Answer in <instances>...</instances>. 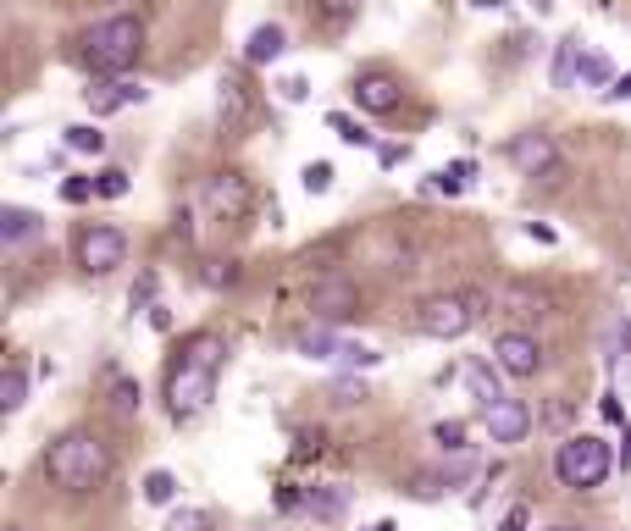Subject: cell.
I'll list each match as a JSON object with an SVG mask.
<instances>
[{
	"label": "cell",
	"mask_w": 631,
	"mask_h": 531,
	"mask_svg": "<svg viewBox=\"0 0 631 531\" xmlns=\"http://www.w3.org/2000/svg\"><path fill=\"white\" fill-rule=\"evenodd\" d=\"M499 305L510 310L515 321H532V316H543V310H548V299H543V288H532V283H510L499 294Z\"/></svg>",
	"instance_id": "2e32d148"
},
{
	"label": "cell",
	"mask_w": 631,
	"mask_h": 531,
	"mask_svg": "<svg viewBox=\"0 0 631 531\" xmlns=\"http://www.w3.org/2000/svg\"><path fill=\"white\" fill-rule=\"evenodd\" d=\"M526 526H532V509H526V504H515L510 515L499 520V531H526Z\"/></svg>",
	"instance_id": "ab89813d"
},
{
	"label": "cell",
	"mask_w": 631,
	"mask_h": 531,
	"mask_svg": "<svg viewBox=\"0 0 631 531\" xmlns=\"http://www.w3.org/2000/svg\"><path fill=\"white\" fill-rule=\"evenodd\" d=\"M371 531H393V520H382V526H371Z\"/></svg>",
	"instance_id": "c3c4849f"
},
{
	"label": "cell",
	"mask_w": 631,
	"mask_h": 531,
	"mask_svg": "<svg viewBox=\"0 0 631 531\" xmlns=\"http://www.w3.org/2000/svg\"><path fill=\"white\" fill-rule=\"evenodd\" d=\"M532 432V410H526L521 399H504L488 410V437L493 443H521V437Z\"/></svg>",
	"instance_id": "4fadbf2b"
},
{
	"label": "cell",
	"mask_w": 631,
	"mask_h": 531,
	"mask_svg": "<svg viewBox=\"0 0 631 531\" xmlns=\"http://www.w3.org/2000/svg\"><path fill=\"white\" fill-rule=\"evenodd\" d=\"M488 310V294L482 288H460V294H432L416 305V327L427 338H465V332L477 327V316Z\"/></svg>",
	"instance_id": "277c9868"
},
{
	"label": "cell",
	"mask_w": 631,
	"mask_h": 531,
	"mask_svg": "<svg viewBox=\"0 0 631 531\" xmlns=\"http://www.w3.org/2000/svg\"><path fill=\"white\" fill-rule=\"evenodd\" d=\"M288 50V34L277 23H261L250 34V45H244V61H250V67H266V61H277Z\"/></svg>",
	"instance_id": "9a60e30c"
},
{
	"label": "cell",
	"mask_w": 631,
	"mask_h": 531,
	"mask_svg": "<svg viewBox=\"0 0 631 531\" xmlns=\"http://www.w3.org/2000/svg\"><path fill=\"white\" fill-rule=\"evenodd\" d=\"M277 89H283V100H294V106H299V100L310 95V83H305V78H283V83H277Z\"/></svg>",
	"instance_id": "60d3db41"
},
{
	"label": "cell",
	"mask_w": 631,
	"mask_h": 531,
	"mask_svg": "<svg viewBox=\"0 0 631 531\" xmlns=\"http://www.w3.org/2000/svg\"><path fill=\"white\" fill-rule=\"evenodd\" d=\"M355 17H360V0H310V23L322 34H344Z\"/></svg>",
	"instance_id": "5bb4252c"
},
{
	"label": "cell",
	"mask_w": 631,
	"mask_h": 531,
	"mask_svg": "<svg viewBox=\"0 0 631 531\" xmlns=\"http://www.w3.org/2000/svg\"><path fill=\"white\" fill-rule=\"evenodd\" d=\"M23 404H28V371L6 366V377H0V415H17Z\"/></svg>",
	"instance_id": "ffe728a7"
},
{
	"label": "cell",
	"mask_w": 631,
	"mask_h": 531,
	"mask_svg": "<svg viewBox=\"0 0 631 531\" xmlns=\"http://www.w3.org/2000/svg\"><path fill=\"white\" fill-rule=\"evenodd\" d=\"M61 200H67V205L95 200V177H67V183H61Z\"/></svg>",
	"instance_id": "836d02e7"
},
{
	"label": "cell",
	"mask_w": 631,
	"mask_h": 531,
	"mask_svg": "<svg viewBox=\"0 0 631 531\" xmlns=\"http://www.w3.org/2000/svg\"><path fill=\"white\" fill-rule=\"evenodd\" d=\"M150 327H155V332H167V327H172V316H167V305H155V310H150Z\"/></svg>",
	"instance_id": "f6af8a7d"
},
{
	"label": "cell",
	"mask_w": 631,
	"mask_h": 531,
	"mask_svg": "<svg viewBox=\"0 0 631 531\" xmlns=\"http://www.w3.org/2000/svg\"><path fill=\"white\" fill-rule=\"evenodd\" d=\"M626 349H631V321L615 316L609 321V332H604V366H620V354Z\"/></svg>",
	"instance_id": "cb8c5ba5"
},
{
	"label": "cell",
	"mask_w": 631,
	"mask_h": 531,
	"mask_svg": "<svg viewBox=\"0 0 631 531\" xmlns=\"http://www.w3.org/2000/svg\"><path fill=\"white\" fill-rule=\"evenodd\" d=\"M493 360H499V371L504 377H537V371H543V349H537V338L532 332H499V338H493Z\"/></svg>",
	"instance_id": "30bf717a"
},
{
	"label": "cell",
	"mask_w": 631,
	"mask_h": 531,
	"mask_svg": "<svg viewBox=\"0 0 631 531\" xmlns=\"http://www.w3.org/2000/svg\"><path fill=\"white\" fill-rule=\"evenodd\" d=\"M405 155H410L405 144H388V150H382V166H399V161H405Z\"/></svg>",
	"instance_id": "ee69618b"
},
{
	"label": "cell",
	"mask_w": 631,
	"mask_h": 531,
	"mask_svg": "<svg viewBox=\"0 0 631 531\" xmlns=\"http://www.w3.org/2000/svg\"><path fill=\"white\" fill-rule=\"evenodd\" d=\"M95 194L100 200H122V194H128V172H122V166H106V172L95 177Z\"/></svg>",
	"instance_id": "f1b7e54d"
},
{
	"label": "cell",
	"mask_w": 631,
	"mask_h": 531,
	"mask_svg": "<svg viewBox=\"0 0 631 531\" xmlns=\"http://www.w3.org/2000/svg\"><path fill=\"white\" fill-rule=\"evenodd\" d=\"M167 531H211V515H205V509H178V515L167 520Z\"/></svg>",
	"instance_id": "4dcf8cb0"
},
{
	"label": "cell",
	"mask_w": 631,
	"mask_h": 531,
	"mask_svg": "<svg viewBox=\"0 0 631 531\" xmlns=\"http://www.w3.org/2000/svg\"><path fill=\"white\" fill-rule=\"evenodd\" d=\"M233 277H239V266H233V260H216L211 272H205V283H211V288H222V283H233Z\"/></svg>",
	"instance_id": "f35d334b"
},
{
	"label": "cell",
	"mask_w": 631,
	"mask_h": 531,
	"mask_svg": "<svg viewBox=\"0 0 631 531\" xmlns=\"http://www.w3.org/2000/svg\"><path fill=\"white\" fill-rule=\"evenodd\" d=\"M310 316L322 321V327L360 316V288L349 283V277H322V283L310 288Z\"/></svg>",
	"instance_id": "ba28073f"
},
{
	"label": "cell",
	"mask_w": 631,
	"mask_h": 531,
	"mask_svg": "<svg viewBox=\"0 0 631 531\" xmlns=\"http://www.w3.org/2000/svg\"><path fill=\"white\" fill-rule=\"evenodd\" d=\"M604 95H609V100H631V72H620V78H615V83H609Z\"/></svg>",
	"instance_id": "7bdbcfd3"
},
{
	"label": "cell",
	"mask_w": 631,
	"mask_h": 531,
	"mask_svg": "<svg viewBox=\"0 0 631 531\" xmlns=\"http://www.w3.org/2000/svg\"><path fill=\"white\" fill-rule=\"evenodd\" d=\"M582 83H615L609 61H604V56H582Z\"/></svg>",
	"instance_id": "8d00e7d4"
},
{
	"label": "cell",
	"mask_w": 631,
	"mask_h": 531,
	"mask_svg": "<svg viewBox=\"0 0 631 531\" xmlns=\"http://www.w3.org/2000/svg\"><path fill=\"white\" fill-rule=\"evenodd\" d=\"M205 205H211V216H222V222H244V216H250V183H244V172H216L211 183H205Z\"/></svg>",
	"instance_id": "8fae6325"
},
{
	"label": "cell",
	"mask_w": 631,
	"mask_h": 531,
	"mask_svg": "<svg viewBox=\"0 0 631 531\" xmlns=\"http://www.w3.org/2000/svg\"><path fill=\"white\" fill-rule=\"evenodd\" d=\"M67 150H78V155H100V150H106V133H95L89 122H78V128H67Z\"/></svg>",
	"instance_id": "484cf974"
},
{
	"label": "cell",
	"mask_w": 631,
	"mask_h": 531,
	"mask_svg": "<svg viewBox=\"0 0 631 531\" xmlns=\"http://www.w3.org/2000/svg\"><path fill=\"white\" fill-rule=\"evenodd\" d=\"M144 83H133V78H111V83H95V89H84V100H89V111L95 117H111V111H122V106H144Z\"/></svg>",
	"instance_id": "7c38bea8"
},
{
	"label": "cell",
	"mask_w": 631,
	"mask_h": 531,
	"mask_svg": "<svg viewBox=\"0 0 631 531\" xmlns=\"http://www.w3.org/2000/svg\"><path fill=\"white\" fill-rule=\"evenodd\" d=\"M299 183H305V194H327V189H333V166H327V161H310L305 172H299Z\"/></svg>",
	"instance_id": "f546056e"
},
{
	"label": "cell",
	"mask_w": 631,
	"mask_h": 531,
	"mask_svg": "<svg viewBox=\"0 0 631 531\" xmlns=\"http://www.w3.org/2000/svg\"><path fill=\"white\" fill-rule=\"evenodd\" d=\"M299 354H310V360H338V354H344V343H338L327 327H316V332H305V338H299Z\"/></svg>",
	"instance_id": "603a6c76"
},
{
	"label": "cell",
	"mask_w": 631,
	"mask_h": 531,
	"mask_svg": "<svg viewBox=\"0 0 631 531\" xmlns=\"http://www.w3.org/2000/svg\"><path fill=\"white\" fill-rule=\"evenodd\" d=\"M554 531H582V526H554Z\"/></svg>",
	"instance_id": "681fc988"
},
{
	"label": "cell",
	"mask_w": 631,
	"mask_h": 531,
	"mask_svg": "<svg viewBox=\"0 0 631 531\" xmlns=\"http://www.w3.org/2000/svg\"><path fill=\"white\" fill-rule=\"evenodd\" d=\"M620 471H631V426H626V437H620Z\"/></svg>",
	"instance_id": "bcb514c9"
},
{
	"label": "cell",
	"mask_w": 631,
	"mask_h": 531,
	"mask_svg": "<svg viewBox=\"0 0 631 531\" xmlns=\"http://www.w3.org/2000/svg\"><path fill=\"white\" fill-rule=\"evenodd\" d=\"M410 493H416V498H438L443 482H438V476H416V482H410Z\"/></svg>",
	"instance_id": "b9f144b4"
},
{
	"label": "cell",
	"mask_w": 631,
	"mask_h": 531,
	"mask_svg": "<svg viewBox=\"0 0 631 531\" xmlns=\"http://www.w3.org/2000/svg\"><path fill=\"white\" fill-rule=\"evenodd\" d=\"M344 504H349V487H338V482L305 487V509H310L316 520H338V515H344Z\"/></svg>",
	"instance_id": "e0dca14e"
},
{
	"label": "cell",
	"mask_w": 631,
	"mask_h": 531,
	"mask_svg": "<svg viewBox=\"0 0 631 531\" xmlns=\"http://www.w3.org/2000/svg\"><path fill=\"white\" fill-rule=\"evenodd\" d=\"M576 50H582V39H560V45H554V72H548L554 89H571V83H576V72H582Z\"/></svg>",
	"instance_id": "d6986e66"
},
{
	"label": "cell",
	"mask_w": 631,
	"mask_h": 531,
	"mask_svg": "<svg viewBox=\"0 0 631 531\" xmlns=\"http://www.w3.org/2000/svg\"><path fill=\"white\" fill-rule=\"evenodd\" d=\"M128 260V238L117 233V227H89V233H78V266H84L89 277H111Z\"/></svg>",
	"instance_id": "52a82bcc"
},
{
	"label": "cell",
	"mask_w": 631,
	"mask_h": 531,
	"mask_svg": "<svg viewBox=\"0 0 631 531\" xmlns=\"http://www.w3.org/2000/svg\"><path fill=\"white\" fill-rule=\"evenodd\" d=\"M144 498H150V504H172V498H178V476L172 471H150L144 476Z\"/></svg>",
	"instance_id": "d4e9b609"
},
{
	"label": "cell",
	"mask_w": 631,
	"mask_h": 531,
	"mask_svg": "<svg viewBox=\"0 0 631 531\" xmlns=\"http://www.w3.org/2000/svg\"><path fill=\"white\" fill-rule=\"evenodd\" d=\"M349 95H355L360 111H371V117H388V111H399V100H405V83L393 78L388 67H371V72H360V78L349 83Z\"/></svg>",
	"instance_id": "9c48e42d"
},
{
	"label": "cell",
	"mask_w": 631,
	"mask_h": 531,
	"mask_svg": "<svg viewBox=\"0 0 631 531\" xmlns=\"http://www.w3.org/2000/svg\"><path fill=\"white\" fill-rule=\"evenodd\" d=\"M504 155H510V166L521 177H560L565 172V155H560V144L548 139L543 128H526V133H515L510 144H504Z\"/></svg>",
	"instance_id": "8992f818"
},
{
	"label": "cell",
	"mask_w": 631,
	"mask_h": 531,
	"mask_svg": "<svg viewBox=\"0 0 631 531\" xmlns=\"http://www.w3.org/2000/svg\"><path fill=\"white\" fill-rule=\"evenodd\" d=\"M554 476H560V487H571V493L604 487V476H609V443H604V437H593V432L565 437L560 449H554Z\"/></svg>",
	"instance_id": "5b68a950"
},
{
	"label": "cell",
	"mask_w": 631,
	"mask_h": 531,
	"mask_svg": "<svg viewBox=\"0 0 631 531\" xmlns=\"http://www.w3.org/2000/svg\"><path fill=\"white\" fill-rule=\"evenodd\" d=\"M465 177H471V161H454V166H443V172H432V189L438 194H460Z\"/></svg>",
	"instance_id": "83f0119b"
},
{
	"label": "cell",
	"mask_w": 631,
	"mask_h": 531,
	"mask_svg": "<svg viewBox=\"0 0 631 531\" xmlns=\"http://www.w3.org/2000/svg\"><path fill=\"white\" fill-rule=\"evenodd\" d=\"M139 404H144V388H139V382H128V377H122V382H117V410H122V415H133Z\"/></svg>",
	"instance_id": "d590c367"
},
{
	"label": "cell",
	"mask_w": 631,
	"mask_h": 531,
	"mask_svg": "<svg viewBox=\"0 0 631 531\" xmlns=\"http://www.w3.org/2000/svg\"><path fill=\"white\" fill-rule=\"evenodd\" d=\"M338 360H344V366H360V371H371L382 360L377 349H366V343H344V354H338Z\"/></svg>",
	"instance_id": "e575fe53"
},
{
	"label": "cell",
	"mask_w": 631,
	"mask_h": 531,
	"mask_svg": "<svg viewBox=\"0 0 631 531\" xmlns=\"http://www.w3.org/2000/svg\"><path fill=\"white\" fill-rule=\"evenodd\" d=\"M178 354H183V360L172 366V377H167V410H172V421H194V415L216 399L222 343H216L211 332H194V338H183Z\"/></svg>",
	"instance_id": "6da1fadb"
},
{
	"label": "cell",
	"mask_w": 631,
	"mask_h": 531,
	"mask_svg": "<svg viewBox=\"0 0 631 531\" xmlns=\"http://www.w3.org/2000/svg\"><path fill=\"white\" fill-rule=\"evenodd\" d=\"M360 399H366V382H360V377H338L333 382V404H344V410H349V404H360Z\"/></svg>",
	"instance_id": "1f68e13d"
},
{
	"label": "cell",
	"mask_w": 631,
	"mask_h": 531,
	"mask_svg": "<svg viewBox=\"0 0 631 531\" xmlns=\"http://www.w3.org/2000/svg\"><path fill=\"white\" fill-rule=\"evenodd\" d=\"M327 128H333V133H338V139H344V144H355V150H366V144H371V133L360 128L355 117H344V111H333V117H327Z\"/></svg>",
	"instance_id": "4316f807"
},
{
	"label": "cell",
	"mask_w": 631,
	"mask_h": 531,
	"mask_svg": "<svg viewBox=\"0 0 631 531\" xmlns=\"http://www.w3.org/2000/svg\"><path fill=\"white\" fill-rule=\"evenodd\" d=\"M34 233H39V216L23 211V205H6V216H0V238H6V244H23V238H34Z\"/></svg>",
	"instance_id": "44dd1931"
},
{
	"label": "cell",
	"mask_w": 631,
	"mask_h": 531,
	"mask_svg": "<svg viewBox=\"0 0 631 531\" xmlns=\"http://www.w3.org/2000/svg\"><path fill=\"white\" fill-rule=\"evenodd\" d=\"M465 388H471V399H477L482 410H493V404H504V399H510V393H504L499 382H493V371L482 366V360H471V366H465Z\"/></svg>",
	"instance_id": "ac0fdd59"
},
{
	"label": "cell",
	"mask_w": 631,
	"mask_h": 531,
	"mask_svg": "<svg viewBox=\"0 0 631 531\" xmlns=\"http://www.w3.org/2000/svg\"><path fill=\"white\" fill-rule=\"evenodd\" d=\"M139 50H144V23H139L133 12L100 17V23L84 34V61H89L95 72H106V78L128 72L133 61H139Z\"/></svg>",
	"instance_id": "3957f363"
},
{
	"label": "cell",
	"mask_w": 631,
	"mask_h": 531,
	"mask_svg": "<svg viewBox=\"0 0 631 531\" xmlns=\"http://www.w3.org/2000/svg\"><path fill=\"white\" fill-rule=\"evenodd\" d=\"M133 310H155V272H144L133 283Z\"/></svg>",
	"instance_id": "74e56055"
},
{
	"label": "cell",
	"mask_w": 631,
	"mask_h": 531,
	"mask_svg": "<svg viewBox=\"0 0 631 531\" xmlns=\"http://www.w3.org/2000/svg\"><path fill=\"white\" fill-rule=\"evenodd\" d=\"M216 106H222V117L239 128V122L250 117V95H244V83L239 78H222V95H216Z\"/></svg>",
	"instance_id": "7402d4cb"
},
{
	"label": "cell",
	"mask_w": 631,
	"mask_h": 531,
	"mask_svg": "<svg viewBox=\"0 0 631 531\" xmlns=\"http://www.w3.org/2000/svg\"><path fill=\"white\" fill-rule=\"evenodd\" d=\"M106 443H100L95 432H67L50 443L45 454V471L50 482L61 487V493H95L100 482H106Z\"/></svg>",
	"instance_id": "7a4b0ae2"
},
{
	"label": "cell",
	"mask_w": 631,
	"mask_h": 531,
	"mask_svg": "<svg viewBox=\"0 0 631 531\" xmlns=\"http://www.w3.org/2000/svg\"><path fill=\"white\" fill-rule=\"evenodd\" d=\"M449 454H465V421H438V432H432Z\"/></svg>",
	"instance_id": "d6a6232c"
},
{
	"label": "cell",
	"mask_w": 631,
	"mask_h": 531,
	"mask_svg": "<svg viewBox=\"0 0 631 531\" xmlns=\"http://www.w3.org/2000/svg\"><path fill=\"white\" fill-rule=\"evenodd\" d=\"M471 6H504V0H471Z\"/></svg>",
	"instance_id": "7dc6e473"
}]
</instances>
